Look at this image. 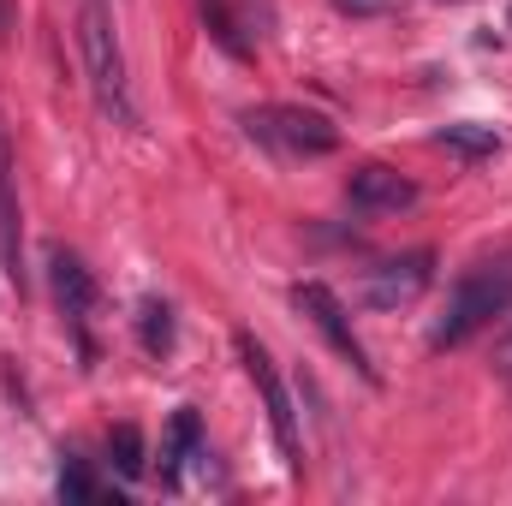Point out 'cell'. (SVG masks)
I'll use <instances>...</instances> for the list:
<instances>
[{"mask_svg": "<svg viewBox=\"0 0 512 506\" xmlns=\"http://www.w3.org/2000/svg\"><path fill=\"white\" fill-rule=\"evenodd\" d=\"M78 48H84V72L96 90V108L114 126H137V102H131V78H126V54L108 18V0H84L78 6Z\"/></svg>", "mask_w": 512, "mask_h": 506, "instance_id": "cell-1", "label": "cell"}, {"mask_svg": "<svg viewBox=\"0 0 512 506\" xmlns=\"http://www.w3.org/2000/svg\"><path fill=\"white\" fill-rule=\"evenodd\" d=\"M512 310V262H483V268H471L453 292H447V310H441V322L429 328V346L435 352H453V346H465L471 334H483L495 316H507Z\"/></svg>", "mask_w": 512, "mask_h": 506, "instance_id": "cell-2", "label": "cell"}, {"mask_svg": "<svg viewBox=\"0 0 512 506\" xmlns=\"http://www.w3.org/2000/svg\"><path fill=\"white\" fill-rule=\"evenodd\" d=\"M233 352H239V364H245V376H251L256 399H262V411H268V429H274V447H280V459H286V471L298 477L304 471V441H298V411H292V393H286V381L274 370V358H268V346L256 340L251 328H239L233 334Z\"/></svg>", "mask_w": 512, "mask_h": 506, "instance_id": "cell-3", "label": "cell"}, {"mask_svg": "<svg viewBox=\"0 0 512 506\" xmlns=\"http://www.w3.org/2000/svg\"><path fill=\"white\" fill-rule=\"evenodd\" d=\"M292 310L328 340V352H334L340 364H352V376L370 381V387H382V376H376V364H370V352H364V340H358V328H352V316H346V304H340L334 286H322V280H298V286H292Z\"/></svg>", "mask_w": 512, "mask_h": 506, "instance_id": "cell-4", "label": "cell"}, {"mask_svg": "<svg viewBox=\"0 0 512 506\" xmlns=\"http://www.w3.org/2000/svg\"><path fill=\"white\" fill-rule=\"evenodd\" d=\"M251 131L286 155H334L340 149V126L316 108H262V114H251Z\"/></svg>", "mask_w": 512, "mask_h": 506, "instance_id": "cell-5", "label": "cell"}, {"mask_svg": "<svg viewBox=\"0 0 512 506\" xmlns=\"http://www.w3.org/2000/svg\"><path fill=\"white\" fill-rule=\"evenodd\" d=\"M429 280H435V251L387 256V262L370 268V280H364V304L370 310H405V304H417L429 292Z\"/></svg>", "mask_w": 512, "mask_h": 506, "instance_id": "cell-6", "label": "cell"}, {"mask_svg": "<svg viewBox=\"0 0 512 506\" xmlns=\"http://www.w3.org/2000/svg\"><path fill=\"white\" fill-rule=\"evenodd\" d=\"M48 280H54V298H60V316L78 328V352L90 358V310H96V274L84 268V256L66 251V245H54L48 251Z\"/></svg>", "mask_w": 512, "mask_h": 506, "instance_id": "cell-7", "label": "cell"}, {"mask_svg": "<svg viewBox=\"0 0 512 506\" xmlns=\"http://www.w3.org/2000/svg\"><path fill=\"white\" fill-rule=\"evenodd\" d=\"M0 268L6 286L24 292V239H18V161H12V137L0 120Z\"/></svg>", "mask_w": 512, "mask_h": 506, "instance_id": "cell-8", "label": "cell"}, {"mask_svg": "<svg viewBox=\"0 0 512 506\" xmlns=\"http://www.w3.org/2000/svg\"><path fill=\"white\" fill-rule=\"evenodd\" d=\"M346 197H352L358 215H399V209L417 203V185H411L405 173L382 167V161H364V167L346 179Z\"/></svg>", "mask_w": 512, "mask_h": 506, "instance_id": "cell-9", "label": "cell"}, {"mask_svg": "<svg viewBox=\"0 0 512 506\" xmlns=\"http://www.w3.org/2000/svg\"><path fill=\"white\" fill-rule=\"evenodd\" d=\"M191 459H203V417L191 405H179L167 417V435H161V483L179 489V477H185Z\"/></svg>", "mask_w": 512, "mask_h": 506, "instance_id": "cell-10", "label": "cell"}, {"mask_svg": "<svg viewBox=\"0 0 512 506\" xmlns=\"http://www.w3.org/2000/svg\"><path fill=\"white\" fill-rule=\"evenodd\" d=\"M435 149H447V155H459V161H495V155H501V131L477 126V120H459V126L435 131Z\"/></svg>", "mask_w": 512, "mask_h": 506, "instance_id": "cell-11", "label": "cell"}, {"mask_svg": "<svg viewBox=\"0 0 512 506\" xmlns=\"http://www.w3.org/2000/svg\"><path fill=\"white\" fill-rule=\"evenodd\" d=\"M108 465H114L126 483H137V477L149 471V453H143V429H137V423H114V429H108Z\"/></svg>", "mask_w": 512, "mask_h": 506, "instance_id": "cell-12", "label": "cell"}, {"mask_svg": "<svg viewBox=\"0 0 512 506\" xmlns=\"http://www.w3.org/2000/svg\"><path fill=\"white\" fill-rule=\"evenodd\" d=\"M137 340H143L149 358H167L173 352V310L161 298H143L137 304Z\"/></svg>", "mask_w": 512, "mask_h": 506, "instance_id": "cell-13", "label": "cell"}, {"mask_svg": "<svg viewBox=\"0 0 512 506\" xmlns=\"http://www.w3.org/2000/svg\"><path fill=\"white\" fill-rule=\"evenodd\" d=\"M54 489H60V501H102V483H96V477H90V465H84V459H72V453H66V465H60V483H54Z\"/></svg>", "mask_w": 512, "mask_h": 506, "instance_id": "cell-14", "label": "cell"}, {"mask_svg": "<svg viewBox=\"0 0 512 506\" xmlns=\"http://www.w3.org/2000/svg\"><path fill=\"white\" fill-rule=\"evenodd\" d=\"M203 6V24H209V36L227 48V54H245V42H239V30H233V12H227V0H197Z\"/></svg>", "mask_w": 512, "mask_h": 506, "instance_id": "cell-15", "label": "cell"}, {"mask_svg": "<svg viewBox=\"0 0 512 506\" xmlns=\"http://www.w3.org/2000/svg\"><path fill=\"white\" fill-rule=\"evenodd\" d=\"M489 370H495V381H507V387H512V328L495 340V358H489Z\"/></svg>", "mask_w": 512, "mask_h": 506, "instance_id": "cell-16", "label": "cell"}, {"mask_svg": "<svg viewBox=\"0 0 512 506\" xmlns=\"http://www.w3.org/2000/svg\"><path fill=\"white\" fill-rule=\"evenodd\" d=\"M346 18H376V12H387V0H334Z\"/></svg>", "mask_w": 512, "mask_h": 506, "instance_id": "cell-17", "label": "cell"}, {"mask_svg": "<svg viewBox=\"0 0 512 506\" xmlns=\"http://www.w3.org/2000/svg\"><path fill=\"white\" fill-rule=\"evenodd\" d=\"M0 36H6V0H0Z\"/></svg>", "mask_w": 512, "mask_h": 506, "instance_id": "cell-18", "label": "cell"}, {"mask_svg": "<svg viewBox=\"0 0 512 506\" xmlns=\"http://www.w3.org/2000/svg\"><path fill=\"white\" fill-rule=\"evenodd\" d=\"M447 6H459V0H447Z\"/></svg>", "mask_w": 512, "mask_h": 506, "instance_id": "cell-19", "label": "cell"}, {"mask_svg": "<svg viewBox=\"0 0 512 506\" xmlns=\"http://www.w3.org/2000/svg\"><path fill=\"white\" fill-rule=\"evenodd\" d=\"M507 18H512V12H507Z\"/></svg>", "mask_w": 512, "mask_h": 506, "instance_id": "cell-20", "label": "cell"}]
</instances>
